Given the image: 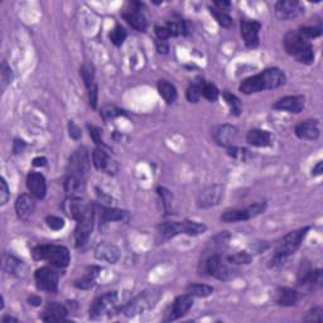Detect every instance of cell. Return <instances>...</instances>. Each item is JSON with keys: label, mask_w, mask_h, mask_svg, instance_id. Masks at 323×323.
<instances>
[{"label": "cell", "mask_w": 323, "mask_h": 323, "mask_svg": "<svg viewBox=\"0 0 323 323\" xmlns=\"http://www.w3.org/2000/svg\"><path fill=\"white\" fill-rule=\"evenodd\" d=\"M160 295L162 293L157 289L144 290L139 295L134 297L129 303H126L121 308V313L125 314L126 317H135L138 314L144 313V312L149 311V309H152L157 304Z\"/></svg>", "instance_id": "5"}, {"label": "cell", "mask_w": 323, "mask_h": 323, "mask_svg": "<svg viewBox=\"0 0 323 323\" xmlns=\"http://www.w3.org/2000/svg\"><path fill=\"white\" fill-rule=\"evenodd\" d=\"M95 256L99 260L106 261L109 264H115L120 259V250L114 244L104 241L96 246V249H95Z\"/></svg>", "instance_id": "21"}, {"label": "cell", "mask_w": 323, "mask_h": 323, "mask_svg": "<svg viewBox=\"0 0 323 323\" xmlns=\"http://www.w3.org/2000/svg\"><path fill=\"white\" fill-rule=\"evenodd\" d=\"M123 18L125 19V22L130 25L131 28H134L138 32H145L147 31L148 23L145 19L144 14L140 12L139 8H129V9L124 10L123 12Z\"/></svg>", "instance_id": "23"}, {"label": "cell", "mask_w": 323, "mask_h": 323, "mask_svg": "<svg viewBox=\"0 0 323 323\" xmlns=\"http://www.w3.org/2000/svg\"><path fill=\"white\" fill-rule=\"evenodd\" d=\"M157 48L159 53H167V52H168V44L166 43V41H158Z\"/></svg>", "instance_id": "58"}, {"label": "cell", "mask_w": 323, "mask_h": 323, "mask_svg": "<svg viewBox=\"0 0 323 323\" xmlns=\"http://www.w3.org/2000/svg\"><path fill=\"white\" fill-rule=\"evenodd\" d=\"M34 207H36L34 200L27 193H23L17 198L15 212H17V216L23 221H27L29 217L32 216V213L34 212Z\"/></svg>", "instance_id": "25"}, {"label": "cell", "mask_w": 323, "mask_h": 323, "mask_svg": "<svg viewBox=\"0 0 323 323\" xmlns=\"http://www.w3.org/2000/svg\"><path fill=\"white\" fill-rule=\"evenodd\" d=\"M287 81L285 73L277 67L266 68L263 72L245 78L240 85L239 90L245 95L256 94L264 90H273L283 86Z\"/></svg>", "instance_id": "1"}, {"label": "cell", "mask_w": 323, "mask_h": 323, "mask_svg": "<svg viewBox=\"0 0 323 323\" xmlns=\"http://www.w3.org/2000/svg\"><path fill=\"white\" fill-rule=\"evenodd\" d=\"M283 43H284L287 53L295 58L298 62L304 63V65H311L314 61L313 46L298 31L288 32L284 36Z\"/></svg>", "instance_id": "3"}, {"label": "cell", "mask_w": 323, "mask_h": 323, "mask_svg": "<svg viewBox=\"0 0 323 323\" xmlns=\"http://www.w3.org/2000/svg\"><path fill=\"white\" fill-rule=\"evenodd\" d=\"M226 152L227 155L234 159L239 160V162H248L251 158L250 152L245 148H239V147H235V145H231V147H227L226 148Z\"/></svg>", "instance_id": "40"}, {"label": "cell", "mask_w": 323, "mask_h": 323, "mask_svg": "<svg viewBox=\"0 0 323 323\" xmlns=\"http://www.w3.org/2000/svg\"><path fill=\"white\" fill-rule=\"evenodd\" d=\"M92 163L99 171L105 172V173L111 174L116 172L115 162L110 159L106 150L101 147L95 148V150L92 152Z\"/></svg>", "instance_id": "20"}, {"label": "cell", "mask_w": 323, "mask_h": 323, "mask_svg": "<svg viewBox=\"0 0 323 323\" xmlns=\"http://www.w3.org/2000/svg\"><path fill=\"white\" fill-rule=\"evenodd\" d=\"M205 82L206 81H203V78L200 77L191 84V86L187 89V92H186L187 100H189L190 102H193V104H195V102L200 101L201 96H202V87Z\"/></svg>", "instance_id": "33"}, {"label": "cell", "mask_w": 323, "mask_h": 323, "mask_svg": "<svg viewBox=\"0 0 323 323\" xmlns=\"http://www.w3.org/2000/svg\"><path fill=\"white\" fill-rule=\"evenodd\" d=\"M155 34L158 37V41H166V39L171 38V33H169L167 25H155Z\"/></svg>", "instance_id": "52"}, {"label": "cell", "mask_w": 323, "mask_h": 323, "mask_svg": "<svg viewBox=\"0 0 323 323\" xmlns=\"http://www.w3.org/2000/svg\"><path fill=\"white\" fill-rule=\"evenodd\" d=\"M3 322H10V321H15V322H18V319L17 318H13V317H9V316H7V317H4V318L2 319Z\"/></svg>", "instance_id": "62"}, {"label": "cell", "mask_w": 323, "mask_h": 323, "mask_svg": "<svg viewBox=\"0 0 323 323\" xmlns=\"http://www.w3.org/2000/svg\"><path fill=\"white\" fill-rule=\"evenodd\" d=\"M213 293V288L207 284H190L187 287V294L198 298H205Z\"/></svg>", "instance_id": "36"}, {"label": "cell", "mask_w": 323, "mask_h": 323, "mask_svg": "<svg viewBox=\"0 0 323 323\" xmlns=\"http://www.w3.org/2000/svg\"><path fill=\"white\" fill-rule=\"evenodd\" d=\"M123 114V111L119 110V109L114 107V106H107L101 110V116L104 118L105 121L110 120V119L116 118V116H120Z\"/></svg>", "instance_id": "50"}, {"label": "cell", "mask_w": 323, "mask_h": 323, "mask_svg": "<svg viewBox=\"0 0 323 323\" xmlns=\"http://www.w3.org/2000/svg\"><path fill=\"white\" fill-rule=\"evenodd\" d=\"M303 321L307 322H322V308L321 307H314L311 311L307 312L306 317L303 318Z\"/></svg>", "instance_id": "48"}, {"label": "cell", "mask_w": 323, "mask_h": 323, "mask_svg": "<svg viewBox=\"0 0 323 323\" xmlns=\"http://www.w3.org/2000/svg\"><path fill=\"white\" fill-rule=\"evenodd\" d=\"M322 172H323V164H322V162H318V163H317L316 166L313 167V169H312V174H313L314 177L321 176Z\"/></svg>", "instance_id": "59"}, {"label": "cell", "mask_w": 323, "mask_h": 323, "mask_svg": "<svg viewBox=\"0 0 323 323\" xmlns=\"http://www.w3.org/2000/svg\"><path fill=\"white\" fill-rule=\"evenodd\" d=\"M224 196L225 187L222 184H212L198 193L197 198H196V205L198 208L207 210V208L215 207L219 205L224 200Z\"/></svg>", "instance_id": "9"}, {"label": "cell", "mask_w": 323, "mask_h": 323, "mask_svg": "<svg viewBox=\"0 0 323 323\" xmlns=\"http://www.w3.org/2000/svg\"><path fill=\"white\" fill-rule=\"evenodd\" d=\"M37 288L43 292L56 293L58 290V274L48 266H42L34 273Z\"/></svg>", "instance_id": "10"}, {"label": "cell", "mask_w": 323, "mask_h": 323, "mask_svg": "<svg viewBox=\"0 0 323 323\" xmlns=\"http://www.w3.org/2000/svg\"><path fill=\"white\" fill-rule=\"evenodd\" d=\"M219 95H220L219 89H217L215 85L211 84V82H205V84H203L202 96L205 97V99H207L208 101L213 102L219 99Z\"/></svg>", "instance_id": "44"}, {"label": "cell", "mask_w": 323, "mask_h": 323, "mask_svg": "<svg viewBox=\"0 0 323 323\" xmlns=\"http://www.w3.org/2000/svg\"><path fill=\"white\" fill-rule=\"evenodd\" d=\"M308 231L309 227H302V229L295 230V231H292L288 235H285V236L280 240V243L278 244L274 256L270 259L269 268L275 269L284 265L287 259L289 258V256H292L293 254L301 248L302 243H303L304 237L307 236Z\"/></svg>", "instance_id": "2"}, {"label": "cell", "mask_w": 323, "mask_h": 323, "mask_svg": "<svg viewBox=\"0 0 323 323\" xmlns=\"http://www.w3.org/2000/svg\"><path fill=\"white\" fill-rule=\"evenodd\" d=\"M99 268L90 269L89 272H86V274H85L84 277L80 278L78 280H76L75 287L78 288V289H91L95 285V282H96L97 272H99Z\"/></svg>", "instance_id": "32"}, {"label": "cell", "mask_w": 323, "mask_h": 323, "mask_svg": "<svg viewBox=\"0 0 323 323\" xmlns=\"http://www.w3.org/2000/svg\"><path fill=\"white\" fill-rule=\"evenodd\" d=\"M94 222H95V210L94 207L90 208L84 216L77 221V226L75 229V243L77 248L84 245L87 241V239L91 235L92 230H94Z\"/></svg>", "instance_id": "11"}, {"label": "cell", "mask_w": 323, "mask_h": 323, "mask_svg": "<svg viewBox=\"0 0 323 323\" xmlns=\"http://www.w3.org/2000/svg\"><path fill=\"white\" fill-rule=\"evenodd\" d=\"M22 268L23 261H20L15 256L4 254V256H3V269L5 272L9 273V274H18L19 272H22Z\"/></svg>", "instance_id": "34"}, {"label": "cell", "mask_w": 323, "mask_h": 323, "mask_svg": "<svg viewBox=\"0 0 323 323\" xmlns=\"http://www.w3.org/2000/svg\"><path fill=\"white\" fill-rule=\"evenodd\" d=\"M299 33L304 37L306 39H313L317 38L322 34V28L321 27H301L298 29Z\"/></svg>", "instance_id": "46"}, {"label": "cell", "mask_w": 323, "mask_h": 323, "mask_svg": "<svg viewBox=\"0 0 323 323\" xmlns=\"http://www.w3.org/2000/svg\"><path fill=\"white\" fill-rule=\"evenodd\" d=\"M89 153L86 148H80L71 155L68 162V173L86 179L89 173Z\"/></svg>", "instance_id": "13"}, {"label": "cell", "mask_w": 323, "mask_h": 323, "mask_svg": "<svg viewBox=\"0 0 323 323\" xmlns=\"http://www.w3.org/2000/svg\"><path fill=\"white\" fill-rule=\"evenodd\" d=\"M158 234L162 240H169L182 234V222H166L158 227Z\"/></svg>", "instance_id": "29"}, {"label": "cell", "mask_w": 323, "mask_h": 323, "mask_svg": "<svg viewBox=\"0 0 323 323\" xmlns=\"http://www.w3.org/2000/svg\"><path fill=\"white\" fill-rule=\"evenodd\" d=\"M24 147H25L24 142H23V140L17 139V140H15V142H14V148H13V150H14V153H15V154H17V153L22 152V150L24 149Z\"/></svg>", "instance_id": "57"}, {"label": "cell", "mask_w": 323, "mask_h": 323, "mask_svg": "<svg viewBox=\"0 0 323 323\" xmlns=\"http://www.w3.org/2000/svg\"><path fill=\"white\" fill-rule=\"evenodd\" d=\"M306 106V97L298 95V96H285L278 100L273 109L279 111H287V113L298 114Z\"/></svg>", "instance_id": "18"}, {"label": "cell", "mask_w": 323, "mask_h": 323, "mask_svg": "<svg viewBox=\"0 0 323 323\" xmlns=\"http://www.w3.org/2000/svg\"><path fill=\"white\" fill-rule=\"evenodd\" d=\"M89 129H90V137L92 138V140L95 142V144H97L101 147L102 139H101V135H100V129L96 128V126H90V125H89Z\"/></svg>", "instance_id": "54"}, {"label": "cell", "mask_w": 323, "mask_h": 323, "mask_svg": "<svg viewBox=\"0 0 323 323\" xmlns=\"http://www.w3.org/2000/svg\"><path fill=\"white\" fill-rule=\"evenodd\" d=\"M203 270L211 277H215L217 279L224 280V282L234 279L237 275V273H239V270L232 269L227 266L226 264H224L221 254H211V255H208L206 260L203 261Z\"/></svg>", "instance_id": "6"}, {"label": "cell", "mask_w": 323, "mask_h": 323, "mask_svg": "<svg viewBox=\"0 0 323 323\" xmlns=\"http://www.w3.org/2000/svg\"><path fill=\"white\" fill-rule=\"evenodd\" d=\"M118 309V294L116 292H107L97 297L90 307V318L100 319L105 316H111Z\"/></svg>", "instance_id": "7"}, {"label": "cell", "mask_w": 323, "mask_h": 323, "mask_svg": "<svg viewBox=\"0 0 323 323\" xmlns=\"http://www.w3.org/2000/svg\"><path fill=\"white\" fill-rule=\"evenodd\" d=\"M109 38H110L111 43L115 44L116 47L123 46L124 41L126 39V31L121 25H116L115 28L111 29L110 34H109Z\"/></svg>", "instance_id": "43"}, {"label": "cell", "mask_w": 323, "mask_h": 323, "mask_svg": "<svg viewBox=\"0 0 323 323\" xmlns=\"http://www.w3.org/2000/svg\"><path fill=\"white\" fill-rule=\"evenodd\" d=\"M80 75L87 89L95 85V68L91 63H85L80 70Z\"/></svg>", "instance_id": "39"}, {"label": "cell", "mask_w": 323, "mask_h": 323, "mask_svg": "<svg viewBox=\"0 0 323 323\" xmlns=\"http://www.w3.org/2000/svg\"><path fill=\"white\" fill-rule=\"evenodd\" d=\"M68 130H70V137L72 138V139L77 140L81 138V129L76 125L75 121H70V123H68Z\"/></svg>", "instance_id": "55"}, {"label": "cell", "mask_w": 323, "mask_h": 323, "mask_svg": "<svg viewBox=\"0 0 323 323\" xmlns=\"http://www.w3.org/2000/svg\"><path fill=\"white\" fill-rule=\"evenodd\" d=\"M46 224L49 229L55 230V231H58V230H62L65 227V221L63 219L58 216H47L46 217Z\"/></svg>", "instance_id": "47"}, {"label": "cell", "mask_w": 323, "mask_h": 323, "mask_svg": "<svg viewBox=\"0 0 323 323\" xmlns=\"http://www.w3.org/2000/svg\"><path fill=\"white\" fill-rule=\"evenodd\" d=\"M266 210V202L265 201H259L254 205L249 206L246 208H234V210L225 211L221 215V221L226 222V224H234V222L246 221L253 217H256L261 213L265 212Z\"/></svg>", "instance_id": "8"}, {"label": "cell", "mask_w": 323, "mask_h": 323, "mask_svg": "<svg viewBox=\"0 0 323 323\" xmlns=\"http://www.w3.org/2000/svg\"><path fill=\"white\" fill-rule=\"evenodd\" d=\"M91 207V205L82 201L80 197H67L62 203V210L65 211L66 215L76 221H78Z\"/></svg>", "instance_id": "16"}, {"label": "cell", "mask_w": 323, "mask_h": 323, "mask_svg": "<svg viewBox=\"0 0 323 323\" xmlns=\"http://www.w3.org/2000/svg\"><path fill=\"white\" fill-rule=\"evenodd\" d=\"M274 10L280 20L295 19L304 13L303 5L297 0H280L275 4Z\"/></svg>", "instance_id": "14"}, {"label": "cell", "mask_w": 323, "mask_h": 323, "mask_svg": "<svg viewBox=\"0 0 323 323\" xmlns=\"http://www.w3.org/2000/svg\"><path fill=\"white\" fill-rule=\"evenodd\" d=\"M226 260L227 263H230L231 265H246V264L251 263L253 255L249 254L248 251H237V253L227 256Z\"/></svg>", "instance_id": "37"}, {"label": "cell", "mask_w": 323, "mask_h": 323, "mask_svg": "<svg viewBox=\"0 0 323 323\" xmlns=\"http://www.w3.org/2000/svg\"><path fill=\"white\" fill-rule=\"evenodd\" d=\"M158 91L167 104H173L177 100V89L173 84L167 80H160L158 82Z\"/></svg>", "instance_id": "30"}, {"label": "cell", "mask_w": 323, "mask_h": 323, "mask_svg": "<svg viewBox=\"0 0 323 323\" xmlns=\"http://www.w3.org/2000/svg\"><path fill=\"white\" fill-rule=\"evenodd\" d=\"M126 212L125 211L118 210V208H104L100 215V227L105 226L111 221H121L125 219Z\"/></svg>", "instance_id": "31"}, {"label": "cell", "mask_w": 323, "mask_h": 323, "mask_svg": "<svg viewBox=\"0 0 323 323\" xmlns=\"http://www.w3.org/2000/svg\"><path fill=\"white\" fill-rule=\"evenodd\" d=\"M9 198H10L9 187H8L5 179L2 178V182H0V203H2V206L7 205Z\"/></svg>", "instance_id": "49"}, {"label": "cell", "mask_w": 323, "mask_h": 323, "mask_svg": "<svg viewBox=\"0 0 323 323\" xmlns=\"http://www.w3.org/2000/svg\"><path fill=\"white\" fill-rule=\"evenodd\" d=\"M261 24L258 20H241V37L249 48H255L259 44V32Z\"/></svg>", "instance_id": "17"}, {"label": "cell", "mask_w": 323, "mask_h": 323, "mask_svg": "<svg viewBox=\"0 0 323 323\" xmlns=\"http://www.w3.org/2000/svg\"><path fill=\"white\" fill-rule=\"evenodd\" d=\"M210 13L217 23L221 25L222 28H230L232 25V18L230 17L227 13L221 12V10H217L216 8L211 7L210 8Z\"/></svg>", "instance_id": "41"}, {"label": "cell", "mask_w": 323, "mask_h": 323, "mask_svg": "<svg viewBox=\"0 0 323 323\" xmlns=\"http://www.w3.org/2000/svg\"><path fill=\"white\" fill-rule=\"evenodd\" d=\"M246 142L256 148H265L273 144V137L268 130L263 129H253L246 135Z\"/></svg>", "instance_id": "26"}, {"label": "cell", "mask_w": 323, "mask_h": 323, "mask_svg": "<svg viewBox=\"0 0 323 323\" xmlns=\"http://www.w3.org/2000/svg\"><path fill=\"white\" fill-rule=\"evenodd\" d=\"M47 164V159L44 157H37L33 159L34 167H44Z\"/></svg>", "instance_id": "60"}, {"label": "cell", "mask_w": 323, "mask_h": 323, "mask_svg": "<svg viewBox=\"0 0 323 323\" xmlns=\"http://www.w3.org/2000/svg\"><path fill=\"white\" fill-rule=\"evenodd\" d=\"M27 187L32 196L38 200H43L47 193V183L43 174L38 172H31L27 176Z\"/></svg>", "instance_id": "19"}, {"label": "cell", "mask_w": 323, "mask_h": 323, "mask_svg": "<svg viewBox=\"0 0 323 323\" xmlns=\"http://www.w3.org/2000/svg\"><path fill=\"white\" fill-rule=\"evenodd\" d=\"M41 303H42V299L39 298V297L32 295L31 298H29V304H32V306H41Z\"/></svg>", "instance_id": "61"}, {"label": "cell", "mask_w": 323, "mask_h": 323, "mask_svg": "<svg viewBox=\"0 0 323 323\" xmlns=\"http://www.w3.org/2000/svg\"><path fill=\"white\" fill-rule=\"evenodd\" d=\"M294 133L299 139L316 140L321 133L319 131V123L317 120H313V119L302 121L295 126Z\"/></svg>", "instance_id": "22"}, {"label": "cell", "mask_w": 323, "mask_h": 323, "mask_svg": "<svg viewBox=\"0 0 323 323\" xmlns=\"http://www.w3.org/2000/svg\"><path fill=\"white\" fill-rule=\"evenodd\" d=\"M207 230V226L205 224H200L196 221H186L182 222V234L190 235V236H197V235L203 234Z\"/></svg>", "instance_id": "35"}, {"label": "cell", "mask_w": 323, "mask_h": 323, "mask_svg": "<svg viewBox=\"0 0 323 323\" xmlns=\"http://www.w3.org/2000/svg\"><path fill=\"white\" fill-rule=\"evenodd\" d=\"M213 139L220 147H231L234 142L236 140L237 135H239V129L235 125H230V124H224V125H219L212 131Z\"/></svg>", "instance_id": "15"}, {"label": "cell", "mask_w": 323, "mask_h": 323, "mask_svg": "<svg viewBox=\"0 0 323 323\" xmlns=\"http://www.w3.org/2000/svg\"><path fill=\"white\" fill-rule=\"evenodd\" d=\"M222 96H224L226 104L229 105L230 109H231V113L234 114V115L239 116L243 111L241 101H240V100L237 99V97L235 96L234 94H231V92H229V91H225Z\"/></svg>", "instance_id": "42"}, {"label": "cell", "mask_w": 323, "mask_h": 323, "mask_svg": "<svg viewBox=\"0 0 323 323\" xmlns=\"http://www.w3.org/2000/svg\"><path fill=\"white\" fill-rule=\"evenodd\" d=\"M193 306V297L190 294H182L178 295L174 302L172 303V306L169 307L168 311L166 312V317L163 318L164 322H172L179 319L181 317H183L184 314H187V312L192 308Z\"/></svg>", "instance_id": "12"}, {"label": "cell", "mask_w": 323, "mask_h": 323, "mask_svg": "<svg viewBox=\"0 0 323 323\" xmlns=\"http://www.w3.org/2000/svg\"><path fill=\"white\" fill-rule=\"evenodd\" d=\"M158 193H159L162 201H163L164 203L166 212L172 213V211H173V195H172L168 190L163 189V187H159V189H158Z\"/></svg>", "instance_id": "45"}, {"label": "cell", "mask_w": 323, "mask_h": 323, "mask_svg": "<svg viewBox=\"0 0 323 323\" xmlns=\"http://www.w3.org/2000/svg\"><path fill=\"white\" fill-rule=\"evenodd\" d=\"M213 8H216L217 10H221V12L227 13L231 8V3L230 2H215L212 5Z\"/></svg>", "instance_id": "56"}, {"label": "cell", "mask_w": 323, "mask_h": 323, "mask_svg": "<svg viewBox=\"0 0 323 323\" xmlns=\"http://www.w3.org/2000/svg\"><path fill=\"white\" fill-rule=\"evenodd\" d=\"M167 28H168L171 37H178V36H186L189 28H187L186 22L178 19V20H171L167 23Z\"/></svg>", "instance_id": "38"}, {"label": "cell", "mask_w": 323, "mask_h": 323, "mask_svg": "<svg viewBox=\"0 0 323 323\" xmlns=\"http://www.w3.org/2000/svg\"><path fill=\"white\" fill-rule=\"evenodd\" d=\"M89 104L92 109L97 106V85H92L89 89Z\"/></svg>", "instance_id": "53"}, {"label": "cell", "mask_w": 323, "mask_h": 323, "mask_svg": "<svg viewBox=\"0 0 323 323\" xmlns=\"http://www.w3.org/2000/svg\"><path fill=\"white\" fill-rule=\"evenodd\" d=\"M68 311L63 304L57 303V302H51L47 304L43 313L41 314V319L44 322L51 321H63L67 317Z\"/></svg>", "instance_id": "24"}, {"label": "cell", "mask_w": 323, "mask_h": 323, "mask_svg": "<svg viewBox=\"0 0 323 323\" xmlns=\"http://www.w3.org/2000/svg\"><path fill=\"white\" fill-rule=\"evenodd\" d=\"M86 179L81 177L67 174L65 179V191L67 193V197H78L85 191Z\"/></svg>", "instance_id": "27"}, {"label": "cell", "mask_w": 323, "mask_h": 323, "mask_svg": "<svg viewBox=\"0 0 323 323\" xmlns=\"http://www.w3.org/2000/svg\"><path fill=\"white\" fill-rule=\"evenodd\" d=\"M12 70H10L9 66L5 62H3L2 65V80H3V87L7 86L9 82H12Z\"/></svg>", "instance_id": "51"}, {"label": "cell", "mask_w": 323, "mask_h": 323, "mask_svg": "<svg viewBox=\"0 0 323 323\" xmlns=\"http://www.w3.org/2000/svg\"><path fill=\"white\" fill-rule=\"evenodd\" d=\"M32 255L36 260H46L57 268H66L71 260L68 249L61 245H37Z\"/></svg>", "instance_id": "4"}, {"label": "cell", "mask_w": 323, "mask_h": 323, "mask_svg": "<svg viewBox=\"0 0 323 323\" xmlns=\"http://www.w3.org/2000/svg\"><path fill=\"white\" fill-rule=\"evenodd\" d=\"M298 301V293L295 289L288 287H280L277 289L275 294V302L277 304L283 307H292L294 306Z\"/></svg>", "instance_id": "28"}]
</instances>
